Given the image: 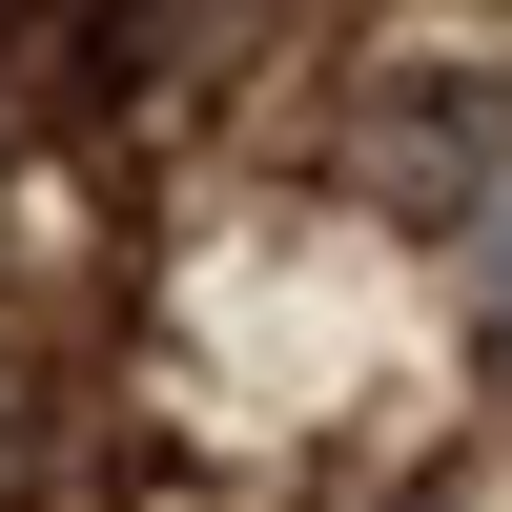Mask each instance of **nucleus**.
Instances as JSON below:
<instances>
[{"label":"nucleus","mask_w":512,"mask_h":512,"mask_svg":"<svg viewBox=\"0 0 512 512\" xmlns=\"http://www.w3.org/2000/svg\"><path fill=\"white\" fill-rule=\"evenodd\" d=\"M472 308H492V369H512V205H472Z\"/></svg>","instance_id":"f257e3e1"}]
</instances>
